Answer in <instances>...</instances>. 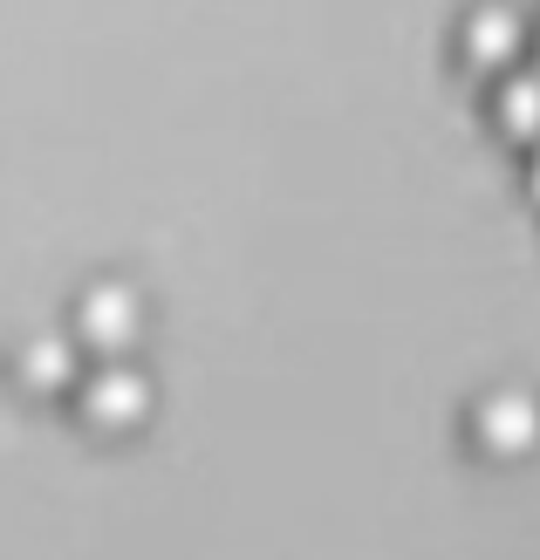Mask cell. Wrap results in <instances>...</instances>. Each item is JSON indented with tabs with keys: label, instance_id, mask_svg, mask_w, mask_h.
Listing matches in <instances>:
<instances>
[{
	"label": "cell",
	"instance_id": "cell-1",
	"mask_svg": "<svg viewBox=\"0 0 540 560\" xmlns=\"http://www.w3.org/2000/svg\"><path fill=\"white\" fill-rule=\"evenodd\" d=\"M69 397L82 410V424L103 431V438H124V431H137L158 410V389H151V376L137 370L130 355H96V370H82Z\"/></svg>",
	"mask_w": 540,
	"mask_h": 560
},
{
	"label": "cell",
	"instance_id": "cell-2",
	"mask_svg": "<svg viewBox=\"0 0 540 560\" xmlns=\"http://www.w3.org/2000/svg\"><path fill=\"white\" fill-rule=\"evenodd\" d=\"M527 8L520 0H472L459 14V69L466 75H506L527 62Z\"/></svg>",
	"mask_w": 540,
	"mask_h": 560
},
{
	"label": "cell",
	"instance_id": "cell-3",
	"mask_svg": "<svg viewBox=\"0 0 540 560\" xmlns=\"http://www.w3.org/2000/svg\"><path fill=\"white\" fill-rule=\"evenodd\" d=\"M145 322H151V307L130 280H90V288L76 294V328L69 335L96 355H130L145 342Z\"/></svg>",
	"mask_w": 540,
	"mask_h": 560
},
{
	"label": "cell",
	"instance_id": "cell-4",
	"mask_svg": "<svg viewBox=\"0 0 540 560\" xmlns=\"http://www.w3.org/2000/svg\"><path fill=\"white\" fill-rule=\"evenodd\" d=\"M472 444L486 458H527L540 444V397L520 383H499L472 404Z\"/></svg>",
	"mask_w": 540,
	"mask_h": 560
},
{
	"label": "cell",
	"instance_id": "cell-5",
	"mask_svg": "<svg viewBox=\"0 0 540 560\" xmlns=\"http://www.w3.org/2000/svg\"><path fill=\"white\" fill-rule=\"evenodd\" d=\"M14 383H21V397H69L76 376H82V342L69 328H35V335H21L14 342Z\"/></svg>",
	"mask_w": 540,
	"mask_h": 560
},
{
	"label": "cell",
	"instance_id": "cell-6",
	"mask_svg": "<svg viewBox=\"0 0 540 560\" xmlns=\"http://www.w3.org/2000/svg\"><path fill=\"white\" fill-rule=\"evenodd\" d=\"M493 130L506 137V144H520V151L540 137V69L533 62L493 75Z\"/></svg>",
	"mask_w": 540,
	"mask_h": 560
},
{
	"label": "cell",
	"instance_id": "cell-7",
	"mask_svg": "<svg viewBox=\"0 0 540 560\" xmlns=\"http://www.w3.org/2000/svg\"><path fill=\"white\" fill-rule=\"evenodd\" d=\"M527 199L540 206V137H533V144H527Z\"/></svg>",
	"mask_w": 540,
	"mask_h": 560
},
{
	"label": "cell",
	"instance_id": "cell-8",
	"mask_svg": "<svg viewBox=\"0 0 540 560\" xmlns=\"http://www.w3.org/2000/svg\"><path fill=\"white\" fill-rule=\"evenodd\" d=\"M527 62L540 69V27H533V35H527Z\"/></svg>",
	"mask_w": 540,
	"mask_h": 560
}]
</instances>
